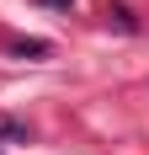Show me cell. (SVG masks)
<instances>
[{
  "mask_svg": "<svg viewBox=\"0 0 149 155\" xmlns=\"http://www.w3.org/2000/svg\"><path fill=\"white\" fill-rule=\"evenodd\" d=\"M16 54H21V59H43L48 43H43V38H32V43H16Z\"/></svg>",
  "mask_w": 149,
  "mask_h": 155,
  "instance_id": "cell-1",
  "label": "cell"
},
{
  "mask_svg": "<svg viewBox=\"0 0 149 155\" xmlns=\"http://www.w3.org/2000/svg\"><path fill=\"white\" fill-rule=\"evenodd\" d=\"M43 5H74V0H43Z\"/></svg>",
  "mask_w": 149,
  "mask_h": 155,
  "instance_id": "cell-2",
  "label": "cell"
}]
</instances>
